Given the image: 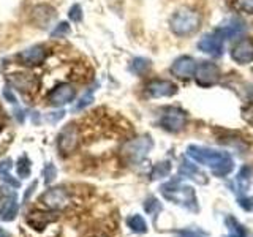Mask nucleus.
Returning <instances> with one entry per match:
<instances>
[{"label": "nucleus", "mask_w": 253, "mask_h": 237, "mask_svg": "<svg viewBox=\"0 0 253 237\" xmlns=\"http://www.w3.org/2000/svg\"><path fill=\"white\" fill-rule=\"evenodd\" d=\"M193 76L196 79L198 85L211 87V85H215L220 81L221 71H220V67L217 65V63H213V62H200L196 65Z\"/></svg>", "instance_id": "5"}, {"label": "nucleus", "mask_w": 253, "mask_h": 237, "mask_svg": "<svg viewBox=\"0 0 253 237\" xmlns=\"http://www.w3.org/2000/svg\"><path fill=\"white\" fill-rule=\"evenodd\" d=\"M236 6L244 13L253 14V0H236Z\"/></svg>", "instance_id": "31"}, {"label": "nucleus", "mask_w": 253, "mask_h": 237, "mask_svg": "<svg viewBox=\"0 0 253 237\" xmlns=\"http://www.w3.org/2000/svg\"><path fill=\"white\" fill-rule=\"evenodd\" d=\"M2 179L6 182V184H10L13 188H18V187H19V182L16 180V179H11V176H8L6 172H5V174H2Z\"/></svg>", "instance_id": "34"}, {"label": "nucleus", "mask_w": 253, "mask_h": 237, "mask_svg": "<svg viewBox=\"0 0 253 237\" xmlns=\"http://www.w3.org/2000/svg\"><path fill=\"white\" fill-rule=\"evenodd\" d=\"M180 174H185V177H190V179H193L196 182H200V184H206L208 182V179H206L204 174L198 169V166H195L193 163H182L180 166Z\"/></svg>", "instance_id": "20"}, {"label": "nucleus", "mask_w": 253, "mask_h": 237, "mask_svg": "<svg viewBox=\"0 0 253 237\" xmlns=\"http://www.w3.org/2000/svg\"><path fill=\"white\" fill-rule=\"evenodd\" d=\"M78 144H79V131L75 123H70L59 134L57 146L63 154H70L78 147Z\"/></svg>", "instance_id": "13"}, {"label": "nucleus", "mask_w": 253, "mask_h": 237, "mask_svg": "<svg viewBox=\"0 0 253 237\" xmlns=\"http://www.w3.org/2000/svg\"><path fill=\"white\" fill-rule=\"evenodd\" d=\"M35 187H37V182H34V184H32V187L26 192V195H24V201H27V199H29V196L32 195V192H34V188H35Z\"/></svg>", "instance_id": "37"}, {"label": "nucleus", "mask_w": 253, "mask_h": 237, "mask_svg": "<svg viewBox=\"0 0 253 237\" xmlns=\"http://www.w3.org/2000/svg\"><path fill=\"white\" fill-rule=\"evenodd\" d=\"M18 196H16L14 192H10V196H8V199L5 202V205L2 207V210H0V218H2L3 221H11L14 220V217L18 215Z\"/></svg>", "instance_id": "19"}, {"label": "nucleus", "mask_w": 253, "mask_h": 237, "mask_svg": "<svg viewBox=\"0 0 253 237\" xmlns=\"http://www.w3.org/2000/svg\"><path fill=\"white\" fill-rule=\"evenodd\" d=\"M2 95H3V98H5L8 103H11V105H14V103L18 101V100H16V95L13 93V90L10 89V87H5L3 92H2Z\"/></svg>", "instance_id": "33"}, {"label": "nucleus", "mask_w": 253, "mask_h": 237, "mask_svg": "<svg viewBox=\"0 0 253 237\" xmlns=\"http://www.w3.org/2000/svg\"><path fill=\"white\" fill-rule=\"evenodd\" d=\"M8 196H10V192H5L3 188H0V210H2V207L5 205V202H6V199H8Z\"/></svg>", "instance_id": "35"}, {"label": "nucleus", "mask_w": 253, "mask_h": 237, "mask_svg": "<svg viewBox=\"0 0 253 237\" xmlns=\"http://www.w3.org/2000/svg\"><path fill=\"white\" fill-rule=\"evenodd\" d=\"M92 100H93V92L90 90V92H87L85 95H83V98L76 103V106L73 108V111H75V113H78V111H83L85 106H89V105H90Z\"/></svg>", "instance_id": "27"}, {"label": "nucleus", "mask_w": 253, "mask_h": 237, "mask_svg": "<svg viewBox=\"0 0 253 237\" xmlns=\"http://www.w3.org/2000/svg\"><path fill=\"white\" fill-rule=\"evenodd\" d=\"M57 18V11L47 3H42L32 8L30 11V22L38 29H47Z\"/></svg>", "instance_id": "8"}, {"label": "nucleus", "mask_w": 253, "mask_h": 237, "mask_svg": "<svg viewBox=\"0 0 253 237\" xmlns=\"http://www.w3.org/2000/svg\"><path fill=\"white\" fill-rule=\"evenodd\" d=\"M187 155L198 164H203L206 168H209L218 177L228 176L234 169L233 158L226 152H218V150L206 149L201 146H188Z\"/></svg>", "instance_id": "1"}, {"label": "nucleus", "mask_w": 253, "mask_h": 237, "mask_svg": "<svg viewBox=\"0 0 253 237\" xmlns=\"http://www.w3.org/2000/svg\"><path fill=\"white\" fill-rule=\"evenodd\" d=\"M152 146H154L152 139H150L149 136H142V138L126 141L121 152H122V157L125 158L126 161L139 163L142 158H144L150 152Z\"/></svg>", "instance_id": "4"}, {"label": "nucleus", "mask_w": 253, "mask_h": 237, "mask_svg": "<svg viewBox=\"0 0 253 237\" xmlns=\"http://www.w3.org/2000/svg\"><path fill=\"white\" fill-rule=\"evenodd\" d=\"M187 123V114L180 108H166L160 117V126L169 133H179Z\"/></svg>", "instance_id": "6"}, {"label": "nucleus", "mask_w": 253, "mask_h": 237, "mask_svg": "<svg viewBox=\"0 0 253 237\" xmlns=\"http://www.w3.org/2000/svg\"><path fill=\"white\" fill-rule=\"evenodd\" d=\"M55 174H57V169H55V166L47 163L43 169V176H44V182L46 184H51V182L55 179Z\"/></svg>", "instance_id": "30"}, {"label": "nucleus", "mask_w": 253, "mask_h": 237, "mask_svg": "<svg viewBox=\"0 0 253 237\" xmlns=\"http://www.w3.org/2000/svg\"><path fill=\"white\" fill-rule=\"evenodd\" d=\"M196 46L201 52L211 55V57H221L225 51V40L217 30H213L211 34L203 35Z\"/></svg>", "instance_id": "7"}, {"label": "nucleus", "mask_w": 253, "mask_h": 237, "mask_svg": "<svg viewBox=\"0 0 253 237\" xmlns=\"http://www.w3.org/2000/svg\"><path fill=\"white\" fill-rule=\"evenodd\" d=\"M245 29H247V26H245V22L241 18H229L225 22H221L220 27H217L215 30L223 37V40H231L236 37H241Z\"/></svg>", "instance_id": "16"}, {"label": "nucleus", "mask_w": 253, "mask_h": 237, "mask_svg": "<svg viewBox=\"0 0 253 237\" xmlns=\"http://www.w3.org/2000/svg\"><path fill=\"white\" fill-rule=\"evenodd\" d=\"M16 171H18V176L21 179H27L30 176V160L26 155H22L16 163Z\"/></svg>", "instance_id": "24"}, {"label": "nucleus", "mask_w": 253, "mask_h": 237, "mask_svg": "<svg viewBox=\"0 0 253 237\" xmlns=\"http://www.w3.org/2000/svg\"><path fill=\"white\" fill-rule=\"evenodd\" d=\"M6 81L10 85H13L14 89H18L22 93H27V92H35L37 87H38V79L35 75H30V73H13V75H8L6 76Z\"/></svg>", "instance_id": "10"}, {"label": "nucleus", "mask_w": 253, "mask_h": 237, "mask_svg": "<svg viewBox=\"0 0 253 237\" xmlns=\"http://www.w3.org/2000/svg\"><path fill=\"white\" fill-rule=\"evenodd\" d=\"M76 89L70 84H60L49 93V105L52 106H63L75 100Z\"/></svg>", "instance_id": "15"}, {"label": "nucleus", "mask_w": 253, "mask_h": 237, "mask_svg": "<svg viewBox=\"0 0 253 237\" xmlns=\"http://www.w3.org/2000/svg\"><path fill=\"white\" fill-rule=\"evenodd\" d=\"M239 205L244 210H253V198H239Z\"/></svg>", "instance_id": "32"}, {"label": "nucleus", "mask_w": 253, "mask_h": 237, "mask_svg": "<svg viewBox=\"0 0 253 237\" xmlns=\"http://www.w3.org/2000/svg\"><path fill=\"white\" fill-rule=\"evenodd\" d=\"M144 209H146V212L147 213H150V215H154L155 212H158L162 209V204L158 202L155 198H149V199L144 202Z\"/></svg>", "instance_id": "29"}, {"label": "nucleus", "mask_w": 253, "mask_h": 237, "mask_svg": "<svg viewBox=\"0 0 253 237\" xmlns=\"http://www.w3.org/2000/svg\"><path fill=\"white\" fill-rule=\"evenodd\" d=\"M70 34H71L70 24H68L67 21H63V22L57 24V26H55V27L52 29L51 37H52V38H65V37L70 35Z\"/></svg>", "instance_id": "25"}, {"label": "nucleus", "mask_w": 253, "mask_h": 237, "mask_svg": "<svg viewBox=\"0 0 253 237\" xmlns=\"http://www.w3.org/2000/svg\"><path fill=\"white\" fill-rule=\"evenodd\" d=\"M171 171V166H169V161H163V163H158L154 171H152V179H162V177H166Z\"/></svg>", "instance_id": "26"}, {"label": "nucleus", "mask_w": 253, "mask_h": 237, "mask_svg": "<svg viewBox=\"0 0 253 237\" xmlns=\"http://www.w3.org/2000/svg\"><path fill=\"white\" fill-rule=\"evenodd\" d=\"M200 27H201V14L188 6L179 8L169 19V29L177 37H190L195 32H198Z\"/></svg>", "instance_id": "2"}, {"label": "nucleus", "mask_w": 253, "mask_h": 237, "mask_svg": "<svg viewBox=\"0 0 253 237\" xmlns=\"http://www.w3.org/2000/svg\"><path fill=\"white\" fill-rule=\"evenodd\" d=\"M0 237H10V236H8V233H6V231H3V229L0 228Z\"/></svg>", "instance_id": "39"}, {"label": "nucleus", "mask_w": 253, "mask_h": 237, "mask_svg": "<svg viewBox=\"0 0 253 237\" xmlns=\"http://www.w3.org/2000/svg\"><path fill=\"white\" fill-rule=\"evenodd\" d=\"M55 218H57L55 213L51 212H32L27 217V223L34 229H37V231H42L49 223H52Z\"/></svg>", "instance_id": "18"}, {"label": "nucleus", "mask_w": 253, "mask_h": 237, "mask_svg": "<svg viewBox=\"0 0 253 237\" xmlns=\"http://www.w3.org/2000/svg\"><path fill=\"white\" fill-rule=\"evenodd\" d=\"M40 201H42L47 209H52V210H62V209H67L71 199L67 193V190L63 188H51L44 192L40 198Z\"/></svg>", "instance_id": "9"}, {"label": "nucleus", "mask_w": 253, "mask_h": 237, "mask_svg": "<svg viewBox=\"0 0 253 237\" xmlns=\"http://www.w3.org/2000/svg\"><path fill=\"white\" fill-rule=\"evenodd\" d=\"M68 18L71 21H75V22H79V21H83V8L79 3H75L73 6L70 8V11H68Z\"/></svg>", "instance_id": "28"}, {"label": "nucleus", "mask_w": 253, "mask_h": 237, "mask_svg": "<svg viewBox=\"0 0 253 237\" xmlns=\"http://www.w3.org/2000/svg\"><path fill=\"white\" fill-rule=\"evenodd\" d=\"M126 223H128L131 231H134V233H146L147 231V223L141 215H131L128 220H126Z\"/></svg>", "instance_id": "23"}, {"label": "nucleus", "mask_w": 253, "mask_h": 237, "mask_svg": "<svg viewBox=\"0 0 253 237\" xmlns=\"http://www.w3.org/2000/svg\"><path fill=\"white\" fill-rule=\"evenodd\" d=\"M184 234V237H200L196 233H182Z\"/></svg>", "instance_id": "38"}, {"label": "nucleus", "mask_w": 253, "mask_h": 237, "mask_svg": "<svg viewBox=\"0 0 253 237\" xmlns=\"http://www.w3.org/2000/svg\"><path fill=\"white\" fill-rule=\"evenodd\" d=\"M150 60L146 59V57H136V59H133L131 63H130V71L133 75H136V76H144L147 71L150 70Z\"/></svg>", "instance_id": "21"}, {"label": "nucleus", "mask_w": 253, "mask_h": 237, "mask_svg": "<svg viewBox=\"0 0 253 237\" xmlns=\"http://www.w3.org/2000/svg\"><path fill=\"white\" fill-rule=\"evenodd\" d=\"M10 168H11V160H5V161L0 163V172H2V174L6 172Z\"/></svg>", "instance_id": "36"}, {"label": "nucleus", "mask_w": 253, "mask_h": 237, "mask_svg": "<svg viewBox=\"0 0 253 237\" xmlns=\"http://www.w3.org/2000/svg\"><path fill=\"white\" fill-rule=\"evenodd\" d=\"M146 92L152 98H163V97H172L177 92V85L168 79H152L146 85Z\"/></svg>", "instance_id": "12"}, {"label": "nucleus", "mask_w": 253, "mask_h": 237, "mask_svg": "<svg viewBox=\"0 0 253 237\" xmlns=\"http://www.w3.org/2000/svg\"><path fill=\"white\" fill-rule=\"evenodd\" d=\"M162 193L165 195L166 199L182 204L188 210H193V212L198 210V199H196L195 190L188 185L180 184L179 179H174V180L168 182V184H163Z\"/></svg>", "instance_id": "3"}, {"label": "nucleus", "mask_w": 253, "mask_h": 237, "mask_svg": "<svg viewBox=\"0 0 253 237\" xmlns=\"http://www.w3.org/2000/svg\"><path fill=\"white\" fill-rule=\"evenodd\" d=\"M47 55V51L46 47L42 46V44H35V46H30L29 49L22 51L18 59L21 60L22 65H27V67H35V65H40V63H43L44 59Z\"/></svg>", "instance_id": "17"}, {"label": "nucleus", "mask_w": 253, "mask_h": 237, "mask_svg": "<svg viewBox=\"0 0 253 237\" xmlns=\"http://www.w3.org/2000/svg\"><path fill=\"white\" fill-rule=\"evenodd\" d=\"M226 226L229 231V237H247L245 228L234 217H231V215L226 217Z\"/></svg>", "instance_id": "22"}, {"label": "nucleus", "mask_w": 253, "mask_h": 237, "mask_svg": "<svg viewBox=\"0 0 253 237\" xmlns=\"http://www.w3.org/2000/svg\"><path fill=\"white\" fill-rule=\"evenodd\" d=\"M231 59L239 65L250 63L253 60V40L245 37L236 41V44L231 47Z\"/></svg>", "instance_id": "11"}, {"label": "nucleus", "mask_w": 253, "mask_h": 237, "mask_svg": "<svg viewBox=\"0 0 253 237\" xmlns=\"http://www.w3.org/2000/svg\"><path fill=\"white\" fill-rule=\"evenodd\" d=\"M196 60L193 57H188V55H182V57L176 59L171 65V73L172 76H176L179 79H188L195 75L196 70Z\"/></svg>", "instance_id": "14"}]
</instances>
